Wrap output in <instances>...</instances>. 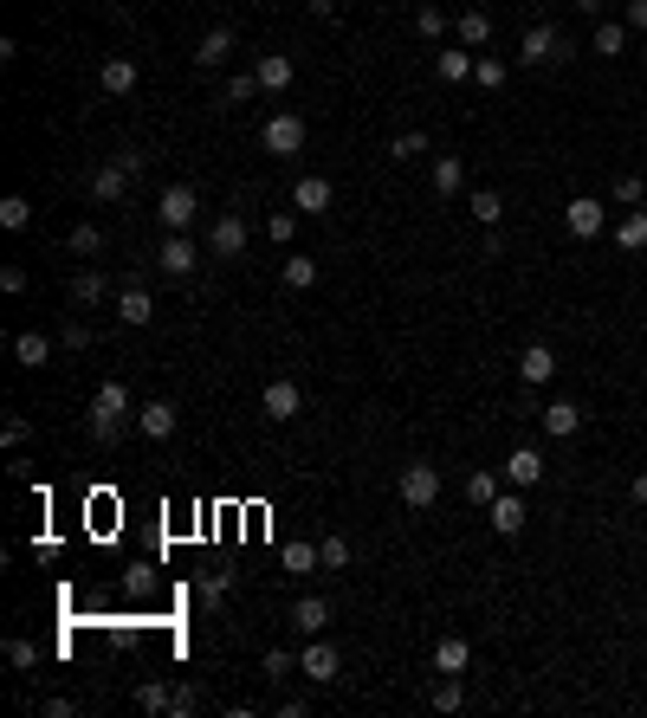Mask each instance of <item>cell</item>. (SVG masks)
<instances>
[{
    "label": "cell",
    "mask_w": 647,
    "mask_h": 718,
    "mask_svg": "<svg viewBox=\"0 0 647 718\" xmlns=\"http://www.w3.org/2000/svg\"><path fill=\"white\" fill-rule=\"evenodd\" d=\"M123 414H136L130 389H123V382H104V389L91 395V408H85V427H91V440H98V447H110V440L123 434Z\"/></svg>",
    "instance_id": "cell-1"
},
{
    "label": "cell",
    "mask_w": 647,
    "mask_h": 718,
    "mask_svg": "<svg viewBox=\"0 0 647 718\" xmlns=\"http://www.w3.org/2000/svg\"><path fill=\"white\" fill-rule=\"evenodd\" d=\"M395 492H402L408 512H428V505L440 499V473H434L428 460H408V466H402V479H395Z\"/></svg>",
    "instance_id": "cell-2"
},
{
    "label": "cell",
    "mask_w": 647,
    "mask_h": 718,
    "mask_svg": "<svg viewBox=\"0 0 647 718\" xmlns=\"http://www.w3.org/2000/svg\"><path fill=\"white\" fill-rule=\"evenodd\" d=\"M259 143H266V156H298V149H305V117H298V110H279V117H266Z\"/></svg>",
    "instance_id": "cell-3"
},
{
    "label": "cell",
    "mask_w": 647,
    "mask_h": 718,
    "mask_svg": "<svg viewBox=\"0 0 647 718\" xmlns=\"http://www.w3.org/2000/svg\"><path fill=\"white\" fill-rule=\"evenodd\" d=\"M518 59L525 65H563L570 59V39H563L557 26H531V33L518 39Z\"/></svg>",
    "instance_id": "cell-4"
},
{
    "label": "cell",
    "mask_w": 647,
    "mask_h": 718,
    "mask_svg": "<svg viewBox=\"0 0 647 718\" xmlns=\"http://www.w3.org/2000/svg\"><path fill=\"white\" fill-rule=\"evenodd\" d=\"M195 214H201V201H195V188H188V182L162 188V201H156V220H162L169 233H188V227H195Z\"/></svg>",
    "instance_id": "cell-5"
},
{
    "label": "cell",
    "mask_w": 647,
    "mask_h": 718,
    "mask_svg": "<svg viewBox=\"0 0 647 718\" xmlns=\"http://www.w3.org/2000/svg\"><path fill=\"white\" fill-rule=\"evenodd\" d=\"M259 408H266V421H298V414H305V389H298L292 376H279V382H266Z\"/></svg>",
    "instance_id": "cell-6"
},
{
    "label": "cell",
    "mask_w": 647,
    "mask_h": 718,
    "mask_svg": "<svg viewBox=\"0 0 647 718\" xmlns=\"http://www.w3.org/2000/svg\"><path fill=\"white\" fill-rule=\"evenodd\" d=\"M563 227H570L576 240H596V233L609 227V207H602L596 195H576L570 207H563Z\"/></svg>",
    "instance_id": "cell-7"
},
{
    "label": "cell",
    "mask_w": 647,
    "mask_h": 718,
    "mask_svg": "<svg viewBox=\"0 0 647 718\" xmlns=\"http://www.w3.org/2000/svg\"><path fill=\"white\" fill-rule=\"evenodd\" d=\"M486 518H492V531H499V537H518V531H525V524H531V512H525V492H499V499H492L486 505Z\"/></svg>",
    "instance_id": "cell-8"
},
{
    "label": "cell",
    "mask_w": 647,
    "mask_h": 718,
    "mask_svg": "<svg viewBox=\"0 0 647 718\" xmlns=\"http://www.w3.org/2000/svg\"><path fill=\"white\" fill-rule=\"evenodd\" d=\"M538 479H544V453L538 447H512V453H505V486L531 492Z\"/></svg>",
    "instance_id": "cell-9"
},
{
    "label": "cell",
    "mask_w": 647,
    "mask_h": 718,
    "mask_svg": "<svg viewBox=\"0 0 647 718\" xmlns=\"http://www.w3.org/2000/svg\"><path fill=\"white\" fill-rule=\"evenodd\" d=\"M195 259H201V253H195V240H188V233H169V240L156 246V266L169 272V279H188V272H195Z\"/></svg>",
    "instance_id": "cell-10"
},
{
    "label": "cell",
    "mask_w": 647,
    "mask_h": 718,
    "mask_svg": "<svg viewBox=\"0 0 647 718\" xmlns=\"http://www.w3.org/2000/svg\"><path fill=\"white\" fill-rule=\"evenodd\" d=\"M518 376H525V389H544V382L557 376V350H550V343H525V350H518Z\"/></svg>",
    "instance_id": "cell-11"
},
{
    "label": "cell",
    "mask_w": 647,
    "mask_h": 718,
    "mask_svg": "<svg viewBox=\"0 0 647 718\" xmlns=\"http://www.w3.org/2000/svg\"><path fill=\"white\" fill-rule=\"evenodd\" d=\"M136 78H143V65H136L130 52H117V59H104V65H98V85L110 91V98H130Z\"/></svg>",
    "instance_id": "cell-12"
},
{
    "label": "cell",
    "mask_w": 647,
    "mask_h": 718,
    "mask_svg": "<svg viewBox=\"0 0 647 718\" xmlns=\"http://www.w3.org/2000/svg\"><path fill=\"white\" fill-rule=\"evenodd\" d=\"M337 667H343V654H337L330 641H311L305 654H298V673H305V680H318V686L337 680Z\"/></svg>",
    "instance_id": "cell-13"
},
{
    "label": "cell",
    "mask_w": 647,
    "mask_h": 718,
    "mask_svg": "<svg viewBox=\"0 0 647 718\" xmlns=\"http://www.w3.org/2000/svg\"><path fill=\"white\" fill-rule=\"evenodd\" d=\"M330 201H337V188H330L324 175H298L292 182V207L298 214H330Z\"/></svg>",
    "instance_id": "cell-14"
},
{
    "label": "cell",
    "mask_w": 647,
    "mask_h": 718,
    "mask_svg": "<svg viewBox=\"0 0 647 718\" xmlns=\"http://www.w3.org/2000/svg\"><path fill=\"white\" fill-rule=\"evenodd\" d=\"M208 246H214V259H240L246 253V220L240 214H220L214 227H208Z\"/></svg>",
    "instance_id": "cell-15"
},
{
    "label": "cell",
    "mask_w": 647,
    "mask_h": 718,
    "mask_svg": "<svg viewBox=\"0 0 647 718\" xmlns=\"http://www.w3.org/2000/svg\"><path fill=\"white\" fill-rule=\"evenodd\" d=\"M227 59H233V26H208V33L195 39V65L214 72V65H227Z\"/></svg>",
    "instance_id": "cell-16"
},
{
    "label": "cell",
    "mask_w": 647,
    "mask_h": 718,
    "mask_svg": "<svg viewBox=\"0 0 647 718\" xmlns=\"http://www.w3.org/2000/svg\"><path fill=\"white\" fill-rule=\"evenodd\" d=\"M538 421H544V434H550V440H570L576 427H583V408L557 395V402H544V408H538Z\"/></svg>",
    "instance_id": "cell-17"
},
{
    "label": "cell",
    "mask_w": 647,
    "mask_h": 718,
    "mask_svg": "<svg viewBox=\"0 0 647 718\" xmlns=\"http://www.w3.org/2000/svg\"><path fill=\"white\" fill-rule=\"evenodd\" d=\"M175 421H182V414H175V402H143V408H136V427H143L149 440H169Z\"/></svg>",
    "instance_id": "cell-18"
},
{
    "label": "cell",
    "mask_w": 647,
    "mask_h": 718,
    "mask_svg": "<svg viewBox=\"0 0 647 718\" xmlns=\"http://www.w3.org/2000/svg\"><path fill=\"white\" fill-rule=\"evenodd\" d=\"M473 667V647L460 641V634H440L434 641V673H466Z\"/></svg>",
    "instance_id": "cell-19"
},
{
    "label": "cell",
    "mask_w": 647,
    "mask_h": 718,
    "mask_svg": "<svg viewBox=\"0 0 647 718\" xmlns=\"http://www.w3.org/2000/svg\"><path fill=\"white\" fill-rule=\"evenodd\" d=\"M292 628H298V634H324V628H330V602H324V596H298V602H292Z\"/></svg>",
    "instance_id": "cell-20"
},
{
    "label": "cell",
    "mask_w": 647,
    "mask_h": 718,
    "mask_svg": "<svg viewBox=\"0 0 647 718\" xmlns=\"http://www.w3.org/2000/svg\"><path fill=\"white\" fill-rule=\"evenodd\" d=\"M85 188H91V201H123V188H130V175H123L117 162H98Z\"/></svg>",
    "instance_id": "cell-21"
},
{
    "label": "cell",
    "mask_w": 647,
    "mask_h": 718,
    "mask_svg": "<svg viewBox=\"0 0 647 718\" xmlns=\"http://www.w3.org/2000/svg\"><path fill=\"white\" fill-rule=\"evenodd\" d=\"M453 39H460V46H486V39H492V13L486 7H466L460 20H453Z\"/></svg>",
    "instance_id": "cell-22"
},
{
    "label": "cell",
    "mask_w": 647,
    "mask_h": 718,
    "mask_svg": "<svg viewBox=\"0 0 647 718\" xmlns=\"http://www.w3.org/2000/svg\"><path fill=\"white\" fill-rule=\"evenodd\" d=\"M253 72H259V85H266V91H292V78H298V65H292V59H285V52H266V59H259V65H253Z\"/></svg>",
    "instance_id": "cell-23"
},
{
    "label": "cell",
    "mask_w": 647,
    "mask_h": 718,
    "mask_svg": "<svg viewBox=\"0 0 647 718\" xmlns=\"http://www.w3.org/2000/svg\"><path fill=\"white\" fill-rule=\"evenodd\" d=\"M589 52H602V59H622V52H628V20H596V39H589Z\"/></svg>",
    "instance_id": "cell-24"
},
{
    "label": "cell",
    "mask_w": 647,
    "mask_h": 718,
    "mask_svg": "<svg viewBox=\"0 0 647 718\" xmlns=\"http://www.w3.org/2000/svg\"><path fill=\"white\" fill-rule=\"evenodd\" d=\"M13 356H20L26 369H46V363H52V337H39V330H20V337H13Z\"/></svg>",
    "instance_id": "cell-25"
},
{
    "label": "cell",
    "mask_w": 647,
    "mask_h": 718,
    "mask_svg": "<svg viewBox=\"0 0 647 718\" xmlns=\"http://www.w3.org/2000/svg\"><path fill=\"white\" fill-rule=\"evenodd\" d=\"M466 207H473L479 227H499V220H505V195H499V188H473V195H466Z\"/></svg>",
    "instance_id": "cell-26"
},
{
    "label": "cell",
    "mask_w": 647,
    "mask_h": 718,
    "mask_svg": "<svg viewBox=\"0 0 647 718\" xmlns=\"http://www.w3.org/2000/svg\"><path fill=\"white\" fill-rule=\"evenodd\" d=\"M434 72L447 78V85H460V78H473V46H447V52L434 59Z\"/></svg>",
    "instance_id": "cell-27"
},
{
    "label": "cell",
    "mask_w": 647,
    "mask_h": 718,
    "mask_svg": "<svg viewBox=\"0 0 647 718\" xmlns=\"http://www.w3.org/2000/svg\"><path fill=\"white\" fill-rule=\"evenodd\" d=\"M466 188V162L460 156H434V195H460Z\"/></svg>",
    "instance_id": "cell-28"
},
{
    "label": "cell",
    "mask_w": 647,
    "mask_h": 718,
    "mask_svg": "<svg viewBox=\"0 0 647 718\" xmlns=\"http://www.w3.org/2000/svg\"><path fill=\"white\" fill-rule=\"evenodd\" d=\"M117 317H123V324H149V317H156V305H149V292H143V285L117 292Z\"/></svg>",
    "instance_id": "cell-29"
},
{
    "label": "cell",
    "mask_w": 647,
    "mask_h": 718,
    "mask_svg": "<svg viewBox=\"0 0 647 718\" xmlns=\"http://www.w3.org/2000/svg\"><path fill=\"white\" fill-rule=\"evenodd\" d=\"M615 246H622V253H641V246H647V207L622 214V227H615Z\"/></svg>",
    "instance_id": "cell-30"
},
{
    "label": "cell",
    "mask_w": 647,
    "mask_h": 718,
    "mask_svg": "<svg viewBox=\"0 0 647 718\" xmlns=\"http://www.w3.org/2000/svg\"><path fill=\"white\" fill-rule=\"evenodd\" d=\"M285 570H292V576L324 570V550H318V544H285Z\"/></svg>",
    "instance_id": "cell-31"
},
{
    "label": "cell",
    "mask_w": 647,
    "mask_h": 718,
    "mask_svg": "<svg viewBox=\"0 0 647 718\" xmlns=\"http://www.w3.org/2000/svg\"><path fill=\"white\" fill-rule=\"evenodd\" d=\"M285 285H292V292H311V285H318V259L292 253V259H285Z\"/></svg>",
    "instance_id": "cell-32"
},
{
    "label": "cell",
    "mask_w": 647,
    "mask_h": 718,
    "mask_svg": "<svg viewBox=\"0 0 647 718\" xmlns=\"http://www.w3.org/2000/svg\"><path fill=\"white\" fill-rule=\"evenodd\" d=\"M104 292H110L104 272H78L72 279V305H104Z\"/></svg>",
    "instance_id": "cell-33"
},
{
    "label": "cell",
    "mask_w": 647,
    "mask_h": 718,
    "mask_svg": "<svg viewBox=\"0 0 647 718\" xmlns=\"http://www.w3.org/2000/svg\"><path fill=\"white\" fill-rule=\"evenodd\" d=\"M434 706H440V712H460V706H466V686H460V673H440V686H434Z\"/></svg>",
    "instance_id": "cell-34"
},
{
    "label": "cell",
    "mask_w": 647,
    "mask_h": 718,
    "mask_svg": "<svg viewBox=\"0 0 647 718\" xmlns=\"http://www.w3.org/2000/svg\"><path fill=\"white\" fill-rule=\"evenodd\" d=\"M26 220H33V201H26V195H7V201H0V227H7V233H20Z\"/></svg>",
    "instance_id": "cell-35"
},
{
    "label": "cell",
    "mask_w": 647,
    "mask_h": 718,
    "mask_svg": "<svg viewBox=\"0 0 647 718\" xmlns=\"http://www.w3.org/2000/svg\"><path fill=\"white\" fill-rule=\"evenodd\" d=\"M259 667H266V680H292V673H298V654H292V647H272Z\"/></svg>",
    "instance_id": "cell-36"
},
{
    "label": "cell",
    "mask_w": 647,
    "mask_h": 718,
    "mask_svg": "<svg viewBox=\"0 0 647 718\" xmlns=\"http://www.w3.org/2000/svg\"><path fill=\"white\" fill-rule=\"evenodd\" d=\"M389 156H402V162H415V156H428V130H402L389 143Z\"/></svg>",
    "instance_id": "cell-37"
},
{
    "label": "cell",
    "mask_w": 647,
    "mask_h": 718,
    "mask_svg": "<svg viewBox=\"0 0 647 718\" xmlns=\"http://www.w3.org/2000/svg\"><path fill=\"white\" fill-rule=\"evenodd\" d=\"M169 686H162V680H143V686H136V706H143V712H169Z\"/></svg>",
    "instance_id": "cell-38"
},
{
    "label": "cell",
    "mask_w": 647,
    "mask_h": 718,
    "mask_svg": "<svg viewBox=\"0 0 647 718\" xmlns=\"http://www.w3.org/2000/svg\"><path fill=\"white\" fill-rule=\"evenodd\" d=\"M473 85L499 91V85H505V59H492V52H486V59H473Z\"/></svg>",
    "instance_id": "cell-39"
},
{
    "label": "cell",
    "mask_w": 647,
    "mask_h": 718,
    "mask_svg": "<svg viewBox=\"0 0 647 718\" xmlns=\"http://www.w3.org/2000/svg\"><path fill=\"white\" fill-rule=\"evenodd\" d=\"M259 91H266V85H259V72H240V78H227V104H253Z\"/></svg>",
    "instance_id": "cell-40"
},
{
    "label": "cell",
    "mask_w": 647,
    "mask_h": 718,
    "mask_svg": "<svg viewBox=\"0 0 647 718\" xmlns=\"http://www.w3.org/2000/svg\"><path fill=\"white\" fill-rule=\"evenodd\" d=\"M466 499H473V505H492V499H499V473H473V479H466Z\"/></svg>",
    "instance_id": "cell-41"
},
{
    "label": "cell",
    "mask_w": 647,
    "mask_h": 718,
    "mask_svg": "<svg viewBox=\"0 0 647 718\" xmlns=\"http://www.w3.org/2000/svg\"><path fill=\"white\" fill-rule=\"evenodd\" d=\"M609 195L622 201V207H635V201H647V182H641V175H615V188H609Z\"/></svg>",
    "instance_id": "cell-42"
},
{
    "label": "cell",
    "mask_w": 647,
    "mask_h": 718,
    "mask_svg": "<svg viewBox=\"0 0 647 718\" xmlns=\"http://www.w3.org/2000/svg\"><path fill=\"white\" fill-rule=\"evenodd\" d=\"M324 570H350V537H324Z\"/></svg>",
    "instance_id": "cell-43"
},
{
    "label": "cell",
    "mask_w": 647,
    "mask_h": 718,
    "mask_svg": "<svg viewBox=\"0 0 647 718\" xmlns=\"http://www.w3.org/2000/svg\"><path fill=\"white\" fill-rule=\"evenodd\" d=\"M415 33H421V39H440V33H447V13H440V7H421V13H415Z\"/></svg>",
    "instance_id": "cell-44"
},
{
    "label": "cell",
    "mask_w": 647,
    "mask_h": 718,
    "mask_svg": "<svg viewBox=\"0 0 647 718\" xmlns=\"http://www.w3.org/2000/svg\"><path fill=\"white\" fill-rule=\"evenodd\" d=\"M0 440H7V447H26V440H33V421H26V414H7V427H0Z\"/></svg>",
    "instance_id": "cell-45"
},
{
    "label": "cell",
    "mask_w": 647,
    "mask_h": 718,
    "mask_svg": "<svg viewBox=\"0 0 647 718\" xmlns=\"http://www.w3.org/2000/svg\"><path fill=\"white\" fill-rule=\"evenodd\" d=\"M72 253H104V233L91 227V220H85V227H72Z\"/></svg>",
    "instance_id": "cell-46"
},
{
    "label": "cell",
    "mask_w": 647,
    "mask_h": 718,
    "mask_svg": "<svg viewBox=\"0 0 647 718\" xmlns=\"http://www.w3.org/2000/svg\"><path fill=\"white\" fill-rule=\"evenodd\" d=\"M7 660L26 673V667H39V647H33V641H7Z\"/></svg>",
    "instance_id": "cell-47"
},
{
    "label": "cell",
    "mask_w": 647,
    "mask_h": 718,
    "mask_svg": "<svg viewBox=\"0 0 647 718\" xmlns=\"http://www.w3.org/2000/svg\"><path fill=\"white\" fill-rule=\"evenodd\" d=\"M59 343H65V350H91V330H85V324H78V317H72V324L59 330Z\"/></svg>",
    "instance_id": "cell-48"
},
{
    "label": "cell",
    "mask_w": 647,
    "mask_h": 718,
    "mask_svg": "<svg viewBox=\"0 0 647 718\" xmlns=\"http://www.w3.org/2000/svg\"><path fill=\"white\" fill-rule=\"evenodd\" d=\"M201 602L220 609V602H227V576H201Z\"/></svg>",
    "instance_id": "cell-49"
},
{
    "label": "cell",
    "mask_w": 647,
    "mask_h": 718,
    "mask_svg": "<svg viewBox=\"0 0 647 718\" xmlns=\"http://www.w3.org/2000/svg\"><path fill=\"white\" fill-rule=\"evenodd\" d=\"M201 706V693H195V686H175V699H169V712L175 718H188V712H195Z\"/></svg>",
    "instance_id": "cell-50"
},
{
    "label": "cell",
    "mask_w": 647,
    "mask_h": 718,
    "mask_svg": "<svg viewBox=\"0 0 647 718\" xmlns=\"http://www.w3.org/2000/svg\"><path fill=\"white\" fill-rule=\"evenodd\" d=\"M266 233H272V240L285 246V240H292V233H298V214H272V220H266Z\"/></svg>",
    "instance_id": "cell-51"
},
{
    "label": "cell",
    "mask_w": 647,
    "mask_h": 718,
    "mask_svg": "<svg viewBox=\"0 0 647 718\" xmlns=\"http://www.w3.org/2000/svg\"><path fill=\"white\" fill-rule=\"evenodd\" d=\"M110 162H117V169H123V175H136V169H143V162H149V156H143V149H117V156H110Z\"/></svg>",
    "instance_id": "cell-52"
},
{
    "label": "cell",
    "mask_w": 647,
    "mask_h": 718,
    "mask_svg": "<svg viewBox=\"0 0 647 718\" xmlns=\"http://www.w3.org/2000/svg\"><path fill=\"white\" fill-rule=\"evenodd\" d=\"M0 292H26V266H0Z\"/></svg>",
    "instance_id": "cell-53"
},
{
    "label": "cell",
    "mask_w": 647,
    "mask_h": 718,
    "mask_svg": "<svg viewBox=\"0 0 647 718\" xmlns=\"http://www.w3.org/2000/svg\"><path fill=\"white\" fill-rule=\"evenodd\" d=\"M628 33H647V0H628Z\"/></svg>",
    "instance_id": "cell-54"
},
{
    "label": "cell",
    "mask_w": 647,
    "mask_h": 718,
    "mask_svg": "<svg viewBox=\"0 0 647 718\" xmlns=\"http://www.w3.org/2000/svg\"><path fill=\"white\" fill-rule=\"evenodd\" d=\"M602 7H609V0H576V13H589V20H602Z\"/></svg>",
    "instance_id": "cell-55"
},
{
    "label": "cell",
    "mask_w": 647,
    "mask_h": 718,
    "mask_svg": "<svg viewBox=\"0 0 647 718\" xmlns=\"http://www.w3.org/2000/svg\"><path fill=\"white\" fill-rule=\"evenodd\" d=\"M628 499H635V505H647V473H635V486H628Z\"/></svg>",
    "instance_id": "cell-56"
}]
</instances>
